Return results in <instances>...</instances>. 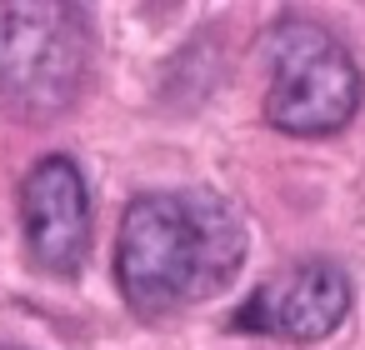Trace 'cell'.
Here are the masks:
<instances>
[{
  "instance_id": "obj_5",
  "label": "cell",
  "mask_w": 365,
  "mask_h": 350,
  "mask_svg": "<svg viewBox=\"0 0 365 350\" xmlns=\"http://www.w3.org/2000/svg\"><path fill=\"white\" fill-rule=\"evenodd\" d=\"M31 260L46 275H76L91 255V195L71 155H46L21 185Z\"/></svg>"
},
{
  "instance_id": "obj_3",
  "label": "cell",
  "mask_w": 365,
  "mask_h": 350,
  "mask_svg": "<svg viewBox=\"0 0 365 350\" xmlns=\"http://www.w3.org/2000/svg\"><path fill=\"white\" fill-rule=\"evenodd\" d=\"M270 91L265 120L285 135H330L345 130L360 110V71L350 51L315 21H280L265 41Z\"/></svg>"
},
{
  "instance_id": "obj_1",
  "label": "cell",
  "mask_w": 365,
  "mask_h": 350,
  "mask_svg": "<svg viewBox=\"0 0 365 350\" xmlns=\"http://www.w3.org/2000/svg\"><path fill=\"white\" fill-rule=\"evenodd\" d=\"M240 260L245 225L235 205L210 190L135 195L115 240V275L140 315H170L225 290Z\"/></svg>"
},
{
  "instance_id": "obj_4",
  "label": "cell",
  "mask_w": 365,
  "mask_h": 350,
  "mask_svg": "<svg viewBox=\"0 0 365 350\" xmlns=\"http://www.w3.org/2000/svg\"><path fill=\"white\" fill-rule=\"evenodd\" d=\"M350 315V280L330 260H300L280 275H270L250 300L230 315V330L240 335H275V340H325Z\"/></svg>"
},
{
  "instance_id": "obj_2",
  "label": "cell",
  "mask_w": 365,
  "mask_h": 350,
  "mask_svg": "<svg viewBox=\"0 0 365 350\" xmlns=\"http://www.w3.org/2000/svg\"><path fill=\"white\" fill-rule=\"evenodd\" d=\"M91 66V21L81 6L16 0L0 6V101L26 115H56L76 101Z\"/></svg>"
}]
</instances>
